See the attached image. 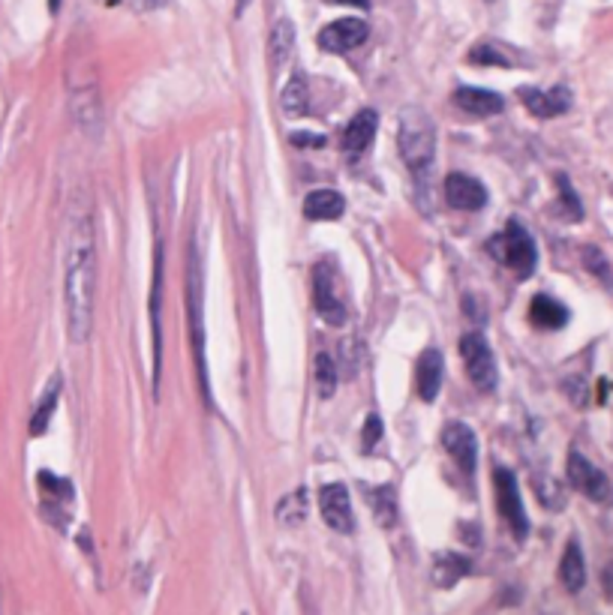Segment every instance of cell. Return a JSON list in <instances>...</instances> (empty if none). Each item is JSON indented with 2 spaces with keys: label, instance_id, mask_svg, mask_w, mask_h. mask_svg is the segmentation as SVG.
Wrapping results in <instances>:
<instances>
[{
  "label": "cell",
  "instance_id": "obj_6",
  "mask_svg": "<svg viewBox=\"0 0 613 615\" xmlns=\"http://www.w3.org/2000/svg\"><path fill=\"white\" fill-rule=\"evenodd\" d=\"M313 304H316V312L322 316V321H328L331 328L346 325L349 312H346L343 300H340L337 277H334V270H331L328 261H319V265L313 267Z\"/></svg>",
  "mask_w": 613,
  "mask_h": 615
},
{
  "label": "cell",
  "instance_id": "obj_24",
  "mask_svg": "<svg viewBox=\"0 0 613 615\" xmlns=\"http://www.w3.org/2000/svg\"><path fill=\"white\" fill-rule=\"evenodd\" d=\"M370 508H373V517L379 519V526L385 529L397 526V496L391 487H379L370 492Z\"/></svg>",
  "mask_w": 613,
  "mask_h": 615
},
{
  "label": "cell",
  "instance_id": "obj_16",
  "mask_svg": "<svg viewBox=\"0 0 613 615\" xmlns=\"http://www.w3.org/2000/svg\"><path fill=\"white\" fill-rule=\"evenodd\" d=\"M455 103H457L460 112L475 115V117L499 115L502 106H506L499 94H494V90H485V87H457Z\"/></svg>",
  "mask_w": 613,
  "mask_h": 615
},
{
  "label": "cell",
  "instance_id": "obj_7",
  "mask_svg": "<svg viewBox=\"0 0 613 615\" xmlns=\"http://www.w3.org/2000/svg\"><path fill=\"white\" fill-rule=\"evenodd\" d=\"M568 483L592 501L608 504L613 499V487L605 478V471H598L584 453H577V450H571V457H568Z\"/></svg>",
  "mask_w": 613,
  "mask_h": 615
},
{
  "label": "cell",
  "instance_id": "obj_13",
  "mask_svg": "<svg viewBox=\"0 0 613 615\" xmlns=\"http://www.w3.org/2000/svg\"><path fill=\"white\" fill-rule=\"evenodd\" d=\"M445 198L455 210H481L487 205V189L481 187V180L457 171L445 180Z\"/></svg>",
  "mask_w": 613,
  "mask_h": 615
},
{
  "label": "cell",
  "instance_id": "obj_28",
  "mask_svg": "<svg viewBox=\"0 0 613 615\" xmlns=\"http://www.w3.org/2000/svg\"><path fill=\"white\" fill-rule=\"evenodd\" d=\"M469 60L472 64H494V66H511V60L502 55V52H496L494 45H478V48H472L469 52Z\"/></svg>",
  "mask_w": 613,
  "mask_h": 615
},
{
  "label": "cell",
  "instance_id": "obj_11",
  "mask_svg": "<svg viewBox=\"0 0 613 615\" xmlns=\"http://www.w3.org/2000/svg\"><path fill=\"white\" fill-rule=\"evenodd\" d=\"M442 445L451 453V459L457 462V469L464 471V475H472L478 466V439L475 432H472L466 423H448L445 429H442Z\"/></svg>",
  "mask_w": 613,
  "mask_h": 615
},
{
  "label": "cell",
  "instance_id": "obj_1",
  "mask_svg": "<svg viewBox=\"0 0 613 615\" xmlns=\"http://www.w3.org/2000/svg\"><path fill=\"white\" fill-rule=\"evenodd\" d=\"M97 288V244L87 214H76L66 231L64 256V316L73 342H85L94 328Z\"/></svg>",
  "mask_w": 613,
  "mask_h": 615
},
{
  "label": "cell",
  "instance_id": "obj_30",
  "mask_svg": "<svg viewBox=\"0 0 613 615\" xmlns=\"http://www.w3.org/2000/svg\"><path fill=\"white\" fill-rule=\"evenodd\" d=\"M292 145L295 147H322V145H325V138L316 136V133H295Z\"/></svg>",
  "mask_w": 613,
  "mask_h": 615
},
{
  "label": "cell",
  "instance_id": "obj_29",
  "mask_svg": "<svg viewBox=\"0 0 613 615\" xmlns=\"http://www.w3.org/2000/svg\"><path fill=\"white\" fill-rule=\"evenodd\" d=\"M382 439V418L379 415H370L364 420V432H361V450L370 453L376 448V441Z\"/></svg>",
  "mask_w": 613,
  "mask_h": 615
},
{
  "label": "cell",
  "instance_id": "obj_20",
  "mask_svg": "<svg viewBox=\"0 0 613 615\" xmlns=\"http://www.w3.org/2000/svg\"><path fill=\"white\" fill-rule=\"evenodd\" d=\"M559 580L562 586L568 591H580L587 582V561H584V552H580L577 540H568L566 552H562V561H559Z\"/></svg>",
  "mask_w": 613,
  "mask_h": 615
},
{
  "label": "cell",
  "instance_id": "obj_2",
  "mask_svg": "<svg viewBox=\"0 0 613 615\" xmlns=\"http://www.w3.org/2000/svg\"><path fill=\"white\" fill-rule=\"evenodd\" d=\"M397 147L409 175L421 184V180L430 175V166H434V156H436V129L430 115H424L421 108H406V112L400 115Z\"/></svg>",
  "mask_w": 613,
  "mask_h": 615
},
{
  "label": "cell",
  "instance_id": "obj_10",
  "mask_svg": "<svg viewBox=\"0 0 613 615\" xmlns=\"http://www.w3.org/2000/svg\"><path fill=\"white\" fill-rule=\"evenodd\" d=\"M370 36V27L364 18H337V22H331L322 27L319 34V45L325 48V52H334V55H346L352 48H358L364 39Z\"/></svg>",
  "mask_w": 613,
  "mask_h": 615
},
{
  "label": "cell",
  "instance_id": "obj_9",
  "mask_svg": "<svg viewBox=\"0 0 613 615\" xmlns=\"http://www.w3.org/2000/svg\"><path fill=\"white\" fill-rule=\"evenodd\" d=\"M319 510H322V519H325L328 529H334L340 534H352V531H355L349 489L343 487V483H328V487L319 489Z\"/></svg>",
  "mask_w": 613,
  "mask_h": 615
},
{
  "label": "cell",
  "instance_id": "obj_14",
  "mask_svg": "<svg viewBox=\"0 0 613 615\" xmlns=\"http://www.w3.org/2000/svg\"><path fill=\"white\" fill-rule=\"evenodd\" d=\"M376 129H379V115L373 108H364V112H358L355 117L349 120L346 133H343V150L352 156L364 154L370 147V141L376 138Z\"/></svg>",
  "mask_w": 613,
  "mask_h": 615
},
{
  "label": "cell",
  "instance_id": "obj_15",
  "mask_svg": "<svg viewBox=\"0 0 613 615\" xmlns=\"http://www.w3.org/2000/svg\"><path fill=\"white\" fill-rule=\"evenodd\" d=\"M346 210V198L334 193V189H313L304 198V217L313 219V223H334V219L343 217Z\"/></svg>",
  "mask_w": 613,
  "mask_h": 615
},
{
  "label": "cell",
  "instance_id": "obj_21",
  "mask_svg": "<svg viewBox=\"0 0 613 615\" xmlns=\"http://www.w3.org/2000/svg\"><path fill=\"white\" fill-rule=\"evenodd\" d=\"M295 52V25L289 22V18H280L271 30V39H268V57H271V66H283L289 57Z\"/></svg>",
  "mask_w": 613,
  "mask_h": 615
},
{
  "label": "cell",
  "instance_id": "obj_4",
  "mask_svg": "<svg viewBox=\"0 0 613 615\" xmlns=\"http://www.w3.org/2000/svg\"><path fill=\"white\" fill-rule=\"evenodd\" d=\"M490 252H496V256L502 258V265H508L520 277H529L532 270H536V261H538L536 244H532L529 231L520 223H508L506 231L494 237Z\"/></svg>",
  "mask_w": 613,
  "mask_h": 615
},
{
  "label": "cell",
  "instance_id": "obj_23",
  "mask_svg": "<svg viewBox=\"0 0 613 615\" xmlns=\"http://www.w3.org/2000/svg\"><path fill=\"white\" fill-rule=\"evenodd\" d=\"M280 106H283V112H286L289 117L307 115V106H310V87H307V78L301 76V73H295V76L286 82L283 96H280Z\"/></svg>",
  "mask_w": 613,
  "mask_h": 615
},
{
  "label": "cell",
  "instance_id": "obj_12",
  "mask_svg": "<svg viewBox=\"0 0 613 615\" xmlns=\"http://www.w3.org/2000/svg\"><path fill=\"white\" fill-rule=\"evenodd\" d=\"M520 103L536 117L547 120L557 115H566L571 108V94L566 87H554V90H536V87H520Z\"/></svg>",
  "mask_w": 613,
  "mask_h": 615
},
{
  "label": "cell",
  "instance_id": "obj_8",
  "mask_svg": "<svg viewBox=\"0 0 613 615\" xmlns=\"http://www.w3.org/2000/svg\"><path fill=\"white\" fill-rule=\"evenodd\" d=\"M496 499H499V513L506 517V522L515 531L517 540L526 538L529 531V519H526V510H524V499H520V489H517V480L511 475L508 469H496Z\"/></svg>",
  "mask_w": 613,
  "mask_h": 615
},
{
  "label": "cell",
  "instance_id": "obj_26",
  "mask_svg": "<svg viewBox=\"0 0 613 615\" xmlns=\"http://www.w3.org/2000/svg\"><path fill=\"white\" fill-rule=\"evenodd\" d=\"M316 388H319V397L322 399H331L337 393V364L334 358L328 355V351H319L316 355Z\"/></svg>",
  "mask_w": 613,
  "mask_h": 615
},
{
  "label": "cell",
  "instance_id": "obj_35",
  "mask_svg": "<svg viewBox=\"0 0 613 615\" xmlns=\"http://www.w3.org/2000/svg\"><path fill=\"white\" fill-rule=\"evenodd\" d=\"M244 6H247V0H238V13H240V9H244Z\"/></svg>",
  "mask_w": 613,
  "mask_h": 615
},
{
  "label": "cell",
  "instance_id": "obj_25",
  "mask_svg": "<svg viewBox=\"0 0 613 615\" xmlns=\"http://www.w3.org/2000/svg\"><path fill=\"white\" fill-rule=\"evenodd\" d=\"M277 519L283 522V526H301V522L307 519V489L304 487L289 492L286 499H280Z\"/></svg>",
  "mask_w": 613,
  "mask_h": 615
},
{
  "label": "cell",
  "instance_id": "obj_27",
  "mask_svg": "<svg viewBox=\"0 0 613 615\" xmlns=\"http://www.w3.org/2000/svg\"><path fill=\"white\" fill-rule=\"evenodd\" d=\"M584 265L596 274L598 279H605V282H613V274H610V267H608V261H605V256L596 249V247H587L584 249Z\"/></svg>",
  "mask_w": 613,
  "mask_h": 615
},
{
  "label": "cell",
  "instance_id": "obj_18",
  "mask_svg": "<svg viewBox=\"0 0 613 615\" xmlns=\"http://www.w3.org/2000/svg\"><path fill=\"white\" fill-rule=\"evenodd\" d=\"M469 559L460 556V552H439L434 559V570H430V580H434L436 589H455L460 580L469 573Z\"/></svg>",
  "mask_w": 613,
  "mask_h": 615
},
{
  "label": "cell",
  "instance_id": "obj_32",
  "mask_svg": "<svg viewBox=\"0 0 613 615\" xmlns=\"http://www.w3.org/2000/svg\"><path fill=\"white\" fill-rule=\"evenodd\" d=\"M337 4H352V6H367V0H337Z\"/></svg>",
  "mask_w": 613,
  "mask_h": 615
},
{
  "label": "cell",
  "instance_id": "obj_31",
  "mask_svg": "<svg viewBox=\"0 0 613 615\" xmlns=\"http://www.w3.org/2000/svg\"><path fill=\"white\" fill-rule=\"evenodd\" d=\"M601 586H605V594L613 600V564H608L605 573H601Z\"/></svg>",
  "mask_w": 613,
  "mask_h": 615
},
{
  "label": "cell",
  "instance_id": "obj_33",
  "mask_svg": "<svg viewBox=\"0 0 613 615\" xmlns=\"http://www.w3.org/2000/svg\"><path fill=\"white\" fill-rule=\"evenodd\" d=\"M48 6H52V13H57V9H60V0H48Z\"/></svg>",
  "mask_w": 613,
  "mask_h": 615
},
{
  "label": "cell",
  "instance_id": "obj_3",
  "mask_svg": "<svg viewBox=\"0 0 613 615\" xmlns=\"http://www.w3.org/2000/svg\"><path fill=\"white\" fill-rule=\"evenodd\" d=\"M187 316H189V337H193L199 385H202L205 399L210 402L208 369H205V267H202L199 244L189 247V256H187Z\"/></svg>",
  "mask_w": 613,
  "mask_h": 615
},
{
  "label": "cell",
  "instance_id": "obj_34",
  "mask_svg": "<svg viewBox=\"0 0 613 615\" xmlns=\"http://www.w3.org/2000/svg\"><path fill=\"white\" fill-rule=\"evenodd\" d=\"M106 6H115V4H120V0H103Z\"/></svg>",
  "mask_w": 613,
  "mask_h": 615
},
{
  "label": "cell",
  "instance_id": "obj_19",
  "mask_svg": "<svg viewBox=\"0 0 613 615\" xmlns=\"http://www.w3.org/2000/svg\"><path fill=\"white\" fill-rule=\"evenodd\" d=\"M529 318H532V325L541 328V330H559V328L568 325V309L554 297L536 295L529 304Z\"/></svg>",
  "mask_w": 613,
  "mask_h": 615
},
{
  "label": "cell",
  "instance_id": "obj_5",
  "mask_svg": "<svg viewBox=\"0 0 613 615\" xmlns=\"http://www.w3.org/2000/svg\"><path fill=\"white\" fill-rule=\"evenodd\" d=\"M460 358H464V367H466V376L472 385H475L481 393L496 390L499 369H496V358H494V351H490L485 337L475 334V330L466 334L460 339Z\"/></svg>",
  "mask_w": 613,
  "mask_h": 615
},
{
  "label": "cell",
  "instance_id": "obj_22",
  "mask_svg": "<svg viewBox=\"0 0 613 615\" xmlns=\"http://www.w3.org/2000/svg\"><path fill=\"white\" fill-rule=\"evenodd\" d=\"M57 399H60V376H52L48 388L43 390V397H39V402H36L34 418H30V436H43V432L48 429V420H52V415H55Z\"/></svg>",
  "mask_w": 613,
  "mask_h": 615
},
{
  "label": "cell",
  "instance_id": "obj_17",
  "mask_svg": "<svg viewBox=\"0 0 613 615\" xmlns=\"http://www.w3.org/2000/svg\"><path fill=\"white\" fill-rule=\"evenodd\" d=\"M442 355L436 348H430L421 355L418 360V369H415V385H418V397L424 402H434L439 397V388H442Z\"/></svg>",
  "mask_w": 613,
  "mask_h": 615
}]
</instances>
